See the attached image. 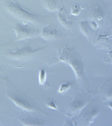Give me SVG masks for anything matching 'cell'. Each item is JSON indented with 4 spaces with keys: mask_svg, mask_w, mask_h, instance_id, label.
Wrapping results in <instances>:
<instances>
[{
    "mask_svg": "<svg viewBox=\"0 0 112 126\" xmlns=\"http://www.w3.org/2000/svg\"><path fill=\"white\" fill-rule=\"evenodd\" d=\"M47 80V73L46 71L44 69H42L40 70L39 74V84L40 86L44 85L46 82Z\"/></svg>",
    "mask_w": 112,
    "mask_h": 126,
    "instance_id": "4fadbf2b",
    "label": "cell"
},
{
    "mask_svg": "<svg viewBox=\"0 0 112 126\" xmlns=\"http://www.w3.org/2000/svg\"><path fill=\"white\" fill-rule=\"evenodd\" d=\"M71 86V84L70 83H64V84L60 85L58 90V93H60V94H63V93H66L70 89Z\"/></svg>",
    "mask_w": 112,
    "mask_h": 126,
    "instance_id": "9a60e30c",
    "label": "cell"
},
{
    "mask_svg": "<svg viewBox=\"0 0 112 126\" xmlns=\"http://www.w3.org/2000/svg\"><path fill=\"white\" fill-rule=\"evenodd\" d=\"M94 17L99 23H103V20L104 19L105 13L103 9L100 6H96L93 11Z\"/></svg>",
    "mask_w": 112,
    "mask_h": 126,
    "instance_id": "9c48e42d",
    "label": "cell"
},
{
    "mask_svg": "<svg viewBox=\"0 0 112 126\" xmlns=\"http://www.w3.org/2000/svg\"><path fill=\"white\" fill-rule=\"evenodd\" d=\"M84 106V103L82 101L77 100L72 104V108L74 110H79Z\"/></svg>",
    "mask_w": 112,
    "mask_h": 126,
    "instance_id": "2e32d148",
    "label": "cell"
},
{
    "mask_svg": "<svg viewBox=\"0 0 112 126\" xmlns=\"http://www.w3.org/2000/svg\"><path fill=\"white\" fill-rule=\"evenodd\" d=\"M57 29L53 27L52 25H49L44 28L40 34V36L46 40H50L57 35Z\"/></svg>",
    "mask_w": 112,
    "mask_h": 126,
    "instance_id": "52a82bcc",
    "label": "cell"
},
{
    "mask_svg": "<svg viewBox=\"0 0 112 126\" xmlns=\"http://www.w3.org/2000/svg\"><path fill=\"white\" fill-rule=\"evenodd\" d=\"M8 97L16 106L23 110L28 111H34L37 110L36 107L32 104V103L24 97L19 95L10 94L8 95Z\"/></svg>",
    "mask_w": 112,
    "mask_h": 126,
    "instance_id": "5b68a950",
    "label": "cell"
},
{
    "mask_svg": "<svg viewBox=\"0 0 112 126\" xmlns=\"http://www.w3.org/2000/svg\"><path fill=\"white\" fill-rule=\"evenodd\" d=\"M45 104H46V106L48 107L49 108L53 109V110H56L57 111H60V112H61V113H62L63 114H65V115H68L67 114H66V113H64L63 111H62L58 108V107L56 105V103H55L54 100H53L52 99L49 98V99H46V101H45Z\"/></svg>",
    "mask_w": 112,
    "mask_h": 126,
    "instance_id": "7c38bea8",
    "label": "cell"
},
{
    "mask_svg": "<svg viewBox=\"0 0 112 126\" xmlns=\"http://www.w3.org/2000/svg\"><path fill=\"white\" fill-rule=\"evenodd\" d=\"M6 9L10 15L25 23H37L42 18L40 15L30 13L19 4L14 1L8 2L6 3Z\"/></svg>",
    "mask_w": 112,
    "mask_h": 126,
    "instance_id": "7a4b0ae2",
    "label": "cell"
},
{
    "mask_svg": "<svg viewBox=\"0 0 112 126\" xmlns=\"http://www.w3.org/2000/svg\"><path fill=\"white\" fill-rule=\"evenodd\" d=\"M58 59L60 62L68 64L71 67L74 71L77 81L85 80L84 66L82 58L74 48L68 46L64 47Z\"/></svg>",
    "mask_w": 112,
    "mask_h": 126,
    "instance_id": "6da1fadb",
    "label": "cell"
},
{
    "mask_svg": "<svg viewBox=\"0 0 112 126\" xmlns=\"http://www.w3.org/2000/svg\"><path fill=\"white\" fill-rule=\"evenodd\" d=\"M21 122L24 126H42L44 124L40 120L32 117H22Z\"/></svg>",
    "mask_w": 112,
    "mask_h": 126,
    "instance_id": "ba28073f",
    "label": "cell"
},
{
    "mask_svg": "<svg viewBox=\"0 0 112 126\" xmlns=\"http://www.w3.org/2000/svg\"><path fill=\"white\" fill-rule=\"evenodd\" d=\"M57 17L60 23L64 28H72L74 26V24L68 19V13L64 7L59 10Z\"/></svg>",
    "mask_w": 112,
    "mask_h": 126,
    "instance_id": "8992f818",
    "label": "cell"
},
{
    "mask_svg": "<svg viewBox=\"0 0 112 126\" xmlns=\"http://www.w3.org/2000/svg\"><path fill=\"white\" fill-rule=\"evenodd\" d=\"M89 24L90 27L92 28V29L93 30H96L97 29V28H98V25H97V24L94 21V20H91V21L89 22Z\"/></svg>",
    "mask_w": 112,
    "mask_h": 126,
    "instance_id": "e0dca14e",
    "label": "cell"
},
{
    "mask_svg": "<svg viewBox=\"0 0 112 126\" xmlns=\"http://www.w3.org/2000/svg\"><path fill=\"white\" fill-rule=\"evenodd\" d=\"M44 47L34 49L31 46H26L21 49L16 50V51L10 53L9 56L15 60H24L30 58V57L39 52Z\"/></svg>",
    "mask_w": 112,
    "mask_h": 126,
    "instance_id": "3957f363",
    "label": "cell"
},
{
    "mask_svg": "<svg viewBox=\"0 0 112 126\" xmlns=\"http://www.w3.org/2000/svg\"><path fill=\"white\" fill-rule=\"evenodd\" d=\"M44 6L49 11L54 12L58 10V3L57 0H44Z\"/></svg>",
    "mask_w": 112,
    "mask_h": 126,
    "instance_id": "30bf717a",
    "label": "cell"
},
{
    "mask_svg": "<svg viewBox=\"0 0 112 126\" xmlns=\"http://www.w3.org/2000/svg\"><path fill=\"white\" fill-rule=\"evenodd\" d=\"M14 30L16 33V40L18 41L33 38L37 35L39 32L37 30L27 28L18 23L15 24Z\"/></svg>",
    "mask_w": 112,
    "mask_h": 126,
    "instance_id": "277c9868",
    "label": "cell"
},
{
    "mask_svg": "<svg viewBox=\"0 0 112 126\" xmlns=\"http://www.w3.org/2000/svg\"><path fill=\"white\" fill-rule=\"evenodd\" d=\"M83 9V7L79 5H73L71 8V14L72 15L74 16H77L80 14Z\"/></svg>",
    "mask_w": 112,
    "mask_h": 126,
    "instance_id": "5bb4252c",
    "label": "cell"
},
{
    "mask_svg": "<svg viewBox=\"0 0 112 126\" xmlns=\"http://www.w3.org/2000/svg\"><path fill=\"white\" fill-rule=\"evenodd\" d=\"M90 24L89 22L87 21H82L80 22V28L81 32L86 37L89 36V33L90 31Z\"/></svg>",
    "mask_w": 112,
    "mask_h": 126,
    "instance_id": "8fae6325",
    "label": "cell"
}]
</instances>
